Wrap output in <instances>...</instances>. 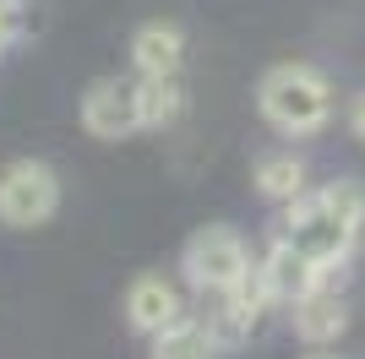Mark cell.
Masks as SVG:
<instances>
[{"instance_id":"obj_5","label":"cell","mask_w":365,"mask_h":359,"mask_svg":"<svg viewBox=\"0 0 365 359\" xmlns=\"http://www.w3.org/2000/svg\"><path fill=\"white\" fill-rule=\"evenodd\" d=\"M61 175L44 158H11L0 169V224L6 229H44L61 212Z\"/></svg>"},{"instance_id":"obj_13","label":"cell","mask_w":365,"mask_h":359,"mask_svg":"<svg viewBox=\"0 0 365 359\" xmlns=\"http://www.w3.org/2000/svg\"><path fill=\"white\" fill-rule=\"evenodd\" d=\"M349 131H354V136L365 142V93H360V98L349 104Z\"/></svg>"},{"instance_id":"obj_1","label":"cell","mask_w":365,"mask_h":359,"mask_svg":"<svg viewBox=\"0 0 365 359\" xmlns=\"http://www.w3.org/2000/svg\"><path fill=\"white\" fill-rule=\"evenodd\" d=\"M360 229H365V191L354 180H333V185H322V191L294 196L289 207L278 212L273 239L289 245L294 256H305L311 267H322L333 278V272L349 261Z\"/></svg>"},{"instance_id":"obj_14","label":"cell","mask_w":365,"mask_h":359,"mask_svg":"<svg viewBox=\"0 0 365 359\" xmlns=\"http://www.w3.org/2000/svg\"><path fill=\"white\" fill-rule=\"evenodd\" d=\"M305 359H338V354H327V348H311V354H305Z\"/></svg>"},{"instance_id":"obj_12","label":"cell","mask_w":365,"mask_h":359,"mask_svg":"<svg viewBox=\"0 0 365 359\" xmlns=\"http://www.w3.org/2000/svg\"><path fill=\"white\" fill-rule=\"evenodd\" d=\"M22 22H28V11H22V0H0V55L22 38Z\"/></svg>"},{"instance_id":"obj_11","label":"cell","mask_w":365,"mask_h":359,"mask_svg":"<svg viewBox=\"0 0 365 359\" xmlns=\"http://www.w3.org/2000/svg\"><path fill=\"white\" fill-rule=\"evenodd\" d=\"M218 338L207 321H197V316H185V321H175L169 332H158L148 348V359H218Z\"/></svg>"},{"instance_id":"obj_2","label":"cell","mask_w":365,"mask_h":359,"mask_svg":"<svg viewBox=\"0 0 365 359\" xmlns=\"http://www.w3.org/2000/svg\"><path fill=\"white\" fill-rule=\"evenodd\" d=\"M257 115L289 142L322 136L333 120V76L311 60H278L257 76Z\"/></svg>"},{"instance_id":"obj_8","label":"cell","mask_w":365,"mask_h":359,"mask_svg":"<svg viewBox=\"0 0 365 359\" xmlns=\"http://www.w3.org/2000/svg\"><path fill=\"white\" fill-rule=\"evenodd\" d=\"M185 66V28L180 22H164V16H153L131 33V71L148 76V82H169V76H180Z\"/></svg>"},{"instance_id":"obj_10","label":"cell","mask_w":365,"mask_h":359,"mask_svg":"<svg viewBox=\"0 0 365 359\" xmlns=\"http://www.w3.org/2000/svg\"><path fill=\"white\" fill-rule=\"evenodd\" d=\"M305 158L289 147H278V152H262L257 169H251V185H257V196H267V202H278V207H289L294 196H305L311 185H305Z\"/></svg>"},{"instance_id":"obj_3","label":"cell","mask_w":365,"mask_h":359,"mask_svg":"<svg viewBox=\"0 0 365 359\" xmlns=\"http://www.w3.org/2000/svg\"><path fill=\"white\" fill-rule=\"evenodd\" d=\"M180 272H185V283L197 288L202 299H218V294H235L240 283H251L257 256H251V245H245L240 229L207 224V229H197V234L185 239Z\"/></svg>"},{"instance_id":"obj_7","label":"cell","mask_w":365,"mask_h":359,"mask_svg":"<svg viewBox=\"0 0 365 359\" xmlns=\"http://www.w3.org/2000/svg\"><path fill=\"white\" fill-rule=\"evenodd\" d=\"M257 283H262V294H267V305H284L289 311L294 299H305L311 288H322L327 283V272L322 267H311L305 256H294L289 245H267V256L257 261Z\"/></svg>"},{"instance_id":"obj_9","label":"cell","mask_w":365,"mask_h":359,"mask_svg":"<svg viewBox=\"0 0 365 359\" xmlns=\"http://www.w3.org/2000/svg\"><path fill=\"white\" fill-rule=\"evenodd\" d=\"M289 327H294L300 343L327 348V343L344 338V327H349V305L338 299L333 283H322V288H311L305 299H294V305H289Z\"/></svg>"},{"instance_id":"obj_6","label":"cell","mask_w":365,"mask_h":359,"mask_svg":"<svg viewBox=\"0 0 365 359\" xmlns=\"http://www.w3.org/2000/svg\"><path fill=\"white\" fill-rule=\"evenodd\" d=\"M120 305H125V327L142 332V338H158V332H169L175 321H185V299L164 272H137V278L125 283Z\"/></svg>"},{"instance_id":"obj_4","label":"cell","mask_w":365,"mask_h":359,"mask_svg":"<svg viewBox=\"0 0 365 359\" xmlns=\"http://www.w3.org/2000/svg\"><path fill=\"white\" fill-rule=\"evenodd\" d=\"M82 131L93 142H125V136L153 131V104H148V76L125 71V76H98L82 93Z\"/></svg>"}]
</instances>
